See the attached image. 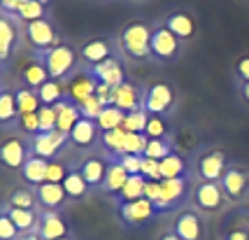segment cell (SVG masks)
<instances>
[{
  "mask_svg": "<svg viewBox=\"0 0 249 240\" xmlns=\"http://www.w3.org/2000/svg\"><path fill=\"white\" fill-rule=\"evenodd\" d=\"M221 189H224V196H226L228 205H238L245 203L249 198V166L242 164H233L228 166V170L221 177Z\"/></svg>",
  "mask_w": 249,
  "mask_h": 240,
  "instance_id": "8fae6325",
  "label": "cell"
},
{
  "mask_svg": "<svg viewBox=\"0 0 249 240\" xmlns=\"http://www.w3.org/2000/svg\"><path fill=\"white\" fill-rule=\"evenodd\" d=\"M37 194V205L40 210H58L63 212V207L70 203L68 196H65V189L63 185H54V182H44L35 189Z\"/></svg>",
  "mask_w": 249,
  "mask_h": 240,
  "instance_id": "7402d4cb",
  "label": "cell"
},
{
  "mask_svg": "<svg viewBox=\"0 0 249 240\" xmlns=\"http://www.w3.org/2000/svg\"><path fill=\"white\" fill-rule=\"evenodd\" d=\"M147 135L144 133H128L126 135V145H124V154H135V156H144L147 149Z\"/></svg>",
  "mask_w": 249,
  "mask_h": 240,
  "instance_id": "ab89813d",
  "label": "cell"
},
{
  "mask_svg": "<svg viewBox=\"0 0 249 240\" xmlns=\"http://www.w3.org/2000/svg\"><path fill=\"white\" fill-rule=\"evenodd\" d=\"M75 47L79 54V66L84 68H96L98 63L121 54L117 35H89V37H82Z\"/></svg>",
  "mask_w": 249,
  "mask_h": 240,
  "instance_id": "277c9868",
  "label": "cell"
},
{
  "mask_svg": "<svg viewBox=\"0 0 249 240\" xmlns=\"http://www.w3.org/2000/svg\"><path fill=\"white\" fill-rule=\"evenodd\" d=\"M173 152H177V138H175V135H168V138L147 140L144 156H147V159H154V161H163L165 156H170Z\"/></svg>",
  "mask_w": 249,
  "mask_h": 240,
  "instance_id": "836d02e7",
  "label": "cell"
},
{
  "mask_svg": "<svg viewBox=\"0 0 249 240\" xmlns=\"http://www.w3.org/2000/svg\"><path fill=\"white\" fill-rule=\"evenodd\" d=\"M37 233L42 236V240H56V238H63V236H70L72 226L68 224L63 212H58V210H40Z\"/></svg>",
  "mask_w": 249,
  "mask_h": 240,
  "instance_id": "44dd1931",
  "label": "cell"
},
{
  "mask_svg": "<svg viewBox=\"0 0 249 240\" xmlns=\"http://www.w3.org/2000/svg\"><path fill=\"white\" fill-rule=\"evenodd\" d=\"M144 112L147 114H161L173 119L179 108V91L168 79H152L144 84Z\"/></svg>",
  "mask_w": 249,
  "mask_h": 240,
  "instance_id": "7a4b0ae2",
  "label": "cell"
},
{
  "mask_svg": "<svg viewBox=\"0 0 249 240\" xmlns=\"http://www.w3.org/2000/svg\"><path fill=\"white\" fill-rule=\"evenodd\" d=\"M161 23L170 31V33L177 35L186 47L198 37V19H196L194 12L184 10V7H177V10L165 12V14H163V19H161Z\"/></svg>",
  "mask_w": 249,
  "mask_h": 240,
  "instance_id": "5bb4252c",
  "label": "cell"
},
{
  "mask_svg": "<svg viewBox=\"0 0 249 240\" xmlns=\"http://www.w3.org/2000/svg\"><path fill=\"white\" fill-rule=\"evenodd\" d=\"M194 180L200 182H221L228 166L233 164L221 147H203L189 159Z\"/></svg>",
  "mask_w": 249,
  "mask_h": 240,
  "instance_id": "3957f363",
  "label": "cell"
},
{
  "mask_svg": "<svg viewBox=\"0 0 249 240\" xmlns=\"http://www.w3.org/2000/svg\"><path fill=\"white\" fill-rule=\"evenodd\" d=\"M114 212H117V219H119L121 226L130 231L142 229V226H147L149 222H154L159 217L154 203L147 196L138 198V201H130V203H117Z\"/></svg>",
  "mask_w": 249,
  "mask_h": 240,
  "instance_id": "9c48e42d",
  "label": "cell"
},
{
  "mask_svg": "<svg viewBox=\"0 0 249 240\" xmlns=\"http://www.w3.org/2000/svg\"><path fill=\"white\" fill-rule=\"evenodd\" d=\"M14 100H17L19 117H23V114H33V112H37V110L42 108L37 91H35V89H28V87H17L14 89Z\"/></svg>",
  "mask_w": 249,
  "mask_h": 240,
  "instance_id": "d6a6232c",
  "label": "cell"
},
{
  "mask_svg": "<svg viewBox=\"0 0 249 240\" xmlns=\"http://www.w3.org/2000/svg\"><path fill=\"white\" fill-rule=\"evenodd\" d=\"M54 110H56V114H58V119H56V131L70 135L72 126L82 119V112H79V108H77L75 103H70V100L65 98V100H61V103H56Z\"/></svg>",
  "mask_w": 249,
  "mask_h": 240,
  "instance_id": "f1b7e54d",
  "label": "cell"
},
{
  "mask_svg": "<svg viewBox=\"0 0 249 240\" xmlns=\"http://www.w3.org/2000/svg\"><path fill=\"white\" fill-rule=\"evenodd\" d=\"M184 52H186V44L175 33H170L161 21H156L152 33V63L175 66V63H179V58L184 56Z\"/></svg>",
  "mask_w": 249,
  "mask_h": 240,
  "instance_id": "8992f818",
  "label": "cell"
},
{
  "mask_svg": "<svg viewBox=\"0 0 249 240\" xmlns=\"http://www.w3.org/2000/svg\"><path fill=\"white\" fill-rule=\"evenodd\" d=\"M103 108H105V105L100 103V98H98V96H91L87 103H82V105H79V112H82V117H87V119H93V121H96L98 117H100Z\"/></svg>",
  "mask_w": 249,
  "mask_h": 240,
  "instance_id": "f6af8a7d",
  "label": "cell"
},
{
  "mask_svg": "<svg viewBox=\"0 0 249 240\" xmlns=\"http://www.w3.org/2000/svg\"><path fill=\"white\" fill-rule=\"evenodd\" d=\"M100 135H103V131H100L98 121L82 117L70 131V149L79 154L98 152L100 149Z\"/></svg>",
  "mask_w": 249,
  "mask_h": 240,
  "instance_id": "4fadbf2b",
  "label": "cell"
},
{
  "mask_svg": "<svg viewBox=\"0 0 249 240\" xmlns=\"http://www.w3.org/2000/svg\"><path fill=\"white\" fill-rule=\"evenodd\" d=\"M161 180H175V177H186L191 175V164L182 152H173L170 156H165L161 164Z\"/></svg>",
  "mask_w": 249,
  "mask_h": 240,
  "instance_id": "4316f807",
  "label": "cell"
},
{
  "mask_svg": "<svg viewBox=\"0 0 249 240\" xmlns=\"http://www.w3.org/2000/svg\"><path fill=\"white\" fill-rule=\"evenodd\" d=\"M107 166H109V156L103 152V149H98V152L84 154L75 168L82 173V177L87 180V185L91 186V191H100V189H103V182H105V175H107Z\"/></svg>",
  "mask_w": 249,
  "mask_h": 240,
  "instance_id": "e0dca14e",
  "label": "cell"
},
{
  "mask_svg": "<svg viewBox=\"0 0 249 240\" xmlns=\"http://www.w3.org/2000/svg\"><path fill=\"white\" fill-rule=\"evenodd\" d=\"M144 135L154 140V138H168V135H175L173 133V119L168 117H161V114H149L147 117V129H144Z\"/></svg>",
  "mask_w": 249,
  "mask_h": 240,
  "instance_id": "8d00e7d4",
  "label": "cell"
},
{
  "mask_svg": "<svg viewBox=\"0 0 249 240\" xmlns=\"http://www.w3.org/2000/svg\"><path fill=\"white\" fill-rule=\"evenodd\" d=\"M154 26L156 21H149V19H133L119 28L117 44L126 63H152Z\"/></svg>",
  "mask_w": 249,
  "mask_h": 240,
  "instance_id": "6da1fadb",
  "label": "cell"
},
{
  "mask_svg": "<svg viewBox=\"0 0 249 240\" xmlns=\"http://www.w3.org/2000/svg\"><path fill=\"white\" fill-rule=\"evenodd\" d=\"M219 240H249V229L245 226H226Z\"/></svg>",
  "mask_w": 249,
  "mask_h": 240,
  "instance_id": "c3c4849f",
  "label": "cell"
},
{
  "mask_svg": "<svg viewBox=\"0 0 249 240\" xmlns=\"http://www.w3.org/2000/svg\"><path fill=\"white\" fill-rule=\"evenodd\" d=\"M112 91H114L112 87H107V84H103V82H98V87H96V96L100 98V103H103V105H112Z\"/></svg>",
  "mask_w": 249,
  "mask_h": 240,
  "instance_id": "f907efd6",
  "label": "cell"
},
{
  "mask_svg": "<svg viewBox=\"0 0 249 240\" xmlns=\"http://www.w3.org/2000/svg\"><path fill=\"white\" fill-rule=\"evenodd\" d=\"M0 126L2 129H19V110H17L14 91L7 87L0 93Z\"/></svg>",
  "mask_w": 249,
  "mask_h": 240,
  "instance_id": "f546056e",
  "label": "cell"
},
{
  "mask_svg": "<svg viewBox=\"0 0 249 240\" xmlns=\"http://www.w3.org/2000/svg\"><path fill=\"white\" fill-rule=\"evenodd\" d=\"M70 170V166L65 164L63 159H54L49 161V170H47V182H54V185H61L65 180V175Z\"/></svg>",
  "mask_w": 249,
  "mask_h": 240,
  "instance_id": "7bdbcfd3",
  "label": "cell"
},
{
  "mask_svg": "<svg viewBox=\"0 0 249 240\" xmlns=\"http://www.w3.org/2000/svg\"><path fill=\"white\" fill-rule=\"evenodd\" d=\"M21 240H42V236L35 231V233H28V236H21Z\"/></svg>",
  "mask_w": 249,
  "mask_h": 240,
  "instance_id": "f5cc1de1",
  "label": "cell"
},
{
  "mask_svg": "<svg viewBox=\"0 0 249 240\" xmlns=\"http://www.w3.org/2000/svg\"><path fill=\"white\" fill-rule=\"evenodd\" d=\"M47 17H52L47 5H42L40 0H26L21 7H19V12H17L14 19L21 23V26H26V23L40 21V19H47Z\"/></svg>",
  "mask_w": 249,
  "mask_h": 240,
  "instance_id": "e575fe53",
  "label": "cell"
},
{
  "mask_svg": "<svg viewBox=\"0 0 249 240\" xmlns=\"http://www.w3.org/2000/svg\"><path fill=\"white\" fill-rule=\"evenodd\" d=\"M133 2H144V0H133Z\"/></svg>",
  "mask_w": 249,
  "mask_h": 240,
  "instance_id": "680465c9",
  "label": "cell"
},
{
  "mask_svg": "<svg viewBox=\"0 0 249 240\" xmlns=\"http://www.w3.org/2000/svg\"><path fill=\"white\" fill-rule=\"evenodd\" d=\"M0 240H21V233L5 212V207H0Z\"/></svg>",
  "mask_w": 249,
  "mask_h": 240,
  "instance_id": "60d3db41",
  "label": "cell"
},
{
  "mask_svg": "<svg viewBox=\"0 0 249 240\" xmlns=\"http://www.w3.org/2000/svg\"><path fill=\"white\" fill-rule=\"evenodd\" d=\"M37 96H40L42 105H52L54 108L56 103L65 100V84L63 82H56V79H47L42 87L37 89Z\"/></svg>",
  "mask_w": 249,
  "mask_h": 240,
  "instance_id": "d590c367",
  "label": "cell"
},
{
  "mask_svg": "<svg viewBox=\"0 0 249 240\" xmlns=\"http://www.w3.org/2000/svg\"><path fill=\"white\" fill-rule=\"evenodd\" d=\"M23 40V26L14 17L0 14V63L7 68Z\"/></svg>",
  "mask_w": 249,
  "mask_h": 240,
  "instance_id": "2e32d148",
  "label": "cell"
},
{
  "mask_svg": "<svg viewBox=\"0 0 249 240\" xmlns=\"http://www.w3.org/2000/svg\"><path fill=\"white\" fill-rule=\"evenodd\" d=\"M189 205L196 207L200 215L212 217V215H219V212L226 210L228 201L224 196V189H221L219 182H200V180H194Z\"/></svg>",
  "mask_w": 249,
  "mask_h": 240,
  "instance_id": "ba28073f",
  "label": "cell"
},
{
  "mask_svg": "<svg viewBox=\"0 0 249 240\" xmlns=\"http://www.w3.org/2000/svg\"><path fill=\"white\" fill-rule=\"evenodd\" d=\"M63 84H65V98L70 100V103H75L77 108H79V105H82V103H87L91 96H96L98 79L91 75V70H89V68L79 66L72 75L65 79Z\"/></svg>",
  "mask_w": 249,
  "mask_h": 240,
  "instance_id": "9a60e30c",
  "label": "cell"
},
{
  "mask_svg": "<svg viewBox=\"0 0 249 240\" xmlns=\"http://www.w3.org/2000/svg\"><path fill=\"white\" fill-rule=\"evenodd\" d=\"M61 185H63L65 196H68L70 203H79V201H84V198H89L93 194L91 186L87 185V180L82 177V173L77 170L75 166H70V170H68V175H65V180Z\"/></svg>",
  "mask_w": 249,
  "mask_h": 240,
  "instance_id": "d4e9b609",
  "label": "cell"
},
{
  "mask_svg": "<svg viewBox=\"0 0 249 240\" xmlns=\"http://www.w3.org/2000/svg\"><path fill=\"white\" fill-rule=\"evenodd\" d=\"M47 79H49V73H47L44 63L37 56L31 54V58H26L21 70H19V87H28V89H35V91H37Z\"/></svg>",
  "mask_w": 249,
  "mask_h": 240,
  "instance_id": "603a6c76",
  "label": "cell"
},
{
  "mask_svg": "<svg viewBox=\"0 0 249 240\" xmlns=\"http://www.w3.org/2000/svg\"><path fill=\"white\" fill-rule=\"evenodd\" d=\"M117 161L124 166V170H126L128 175H138V173H140L142 156H135V154H121V156H117Z\"/></svg>",
  "mask_w": 249,
  "mask_h": 240,
  "instance_id": "7dc6e473",
  "label": "cell"
},
{
  "mask_svg": "<svg viewBox=\"0 0 249 240\" xmlns=\"http://www.w3.org/2000/svg\"><path fill=\"white\" fill-rule=\"evenodd\" d=\"M161 161H154V159H147L142 156V166H140V175H144L149 182H161V168H159Z\"/></svg>",
  "mask_w": 249,
  "mask_h": 240,
  "instance_id": "bcb514c9",
  "label": "cell"
},
{
  "mask_svg": "<svg viewBox=\"0 0 249 240\" xmlns=\"http://www.w3.org/2000/svg\"><path fill=\"white\" fill-rule=\"evenodd\" d=\"M130 175L124 170V166L117 161V159H112L109 156V166H107V175H105V182H103V194L105 196H117L121 189H124V185L128 182Z\"/></svg>",
  "mask_w": 249,
  "mask_h": 240,
  "instance_id": "484cf974",
  "label": "cell"
},
{
  "mask_svg": "<svg viewBox=\"0 0 249 240\" xmlns=\"http://www.w3.org/2000/svg\"><path fill=\"white\" fill-rule=\"evenodd\" d=\"M47 170H49V161L47 159H40V156H28L26 159V164H23V168L19 170V175H21L23 185L26 186H33V189H37L40 185H44L47 182Z\"/></svg>",
  "mask_w": 249,
  "mask_h": 240,
  "instance_id": "cb8c5ba5",
  "label": "cell"
},
{
  "mask_svg": "<svg viewBox=\"0 0 249 240\" xmlns=\"http://www.w3.org/2000/svg\"><path fill=\"white\" fill-rule=\"evenodd\" d=\"M112 105L119 108L121 112H126V114L135 112V110H144L142 108L144 105V87L126 79L124 84L114 87V91H112Z\"/></svg>",
  "mask_w": 249,
  "mask_h": 240,
  "instance_id": "ffe728a7",
  "label": "cell"
},
{
  "mask_svg": "<svg viewBox=\"0 0 249 240\" xmlns=\"http://www.w3.org/2000/svg\"><path fill=\"white\" fill-rule=\"evenodd\" d=\"M170 229L179 236V240H205L207 217L200 215L196 207L186 205L175 212L173 222H170Z\"/></svg>",
  "mask_w": 249,
  "mask_h": 240,
  "instance_id": "30bf717a",
  "label": "cell"
},
{
  "mask_svg": "<svg viewBox=\"0 0 249 240\" xmlns=\"http://www.w3.org/2000/svg\"><path fill=\"white\" fill-rule=\"evenodd\" d=\"M147 112L144 110H135V112H128L126 114V119H124V131L126 133H144V129H147Z\"/></svg>",
  "mask_w": 249,
  "mask_h": 240,
  "instance_id": "f35d334b",
  "label": "cell"
},
{
  "mask_svg": "<svg viewBox=\"0 0 249 240\" xmlns=\"http://www.w3.org/2000/svg\"><path fill=\"white\" fill-rule=\"evenodd\" d=\"M23 40L28 44L33 56H40L49 49H54L63 42V35L58 31V26L54 23L52 17L40 19V21H31L23 26Z\"/></svg>",
  "mask_w": 249,
  "mask_h": 240,
  "instance_id": "52a82bcc",
  "label": "cell"
},
{
  "mask_svg": "<svg viewBox=\"0 0 249 240\" xmlns=\"http://www.w3.org/2000/svg\"><path fill=\"white\" fill-rule=\"evenodd\" d=\"M5 207V212L10 215V219L14 222V226L19 229L21 236H28V233H35L37 231V224H40V210H19V207Z\"/></svg>",
  "mask_w": 249,
  "mask_h": 240,
  "instance_id": "83f0119b",
  "label": "cell"
},
{
  "mask_svg": "<svg viewBox=\"0 0 249 240\" xmlns=\"http://www.w3.org/2000/svg\"><path fill=\"white\" fill-rule=\"evenodd\" d=\"M233 93L245 110H249V82H233Z\"/></svg>",
  "mask_w": 249,
  "mask_h": 240,
  "instance_id": "681fc988",
  "label": "cell"
},
{
  "mask_svg": "<svg viewBox=\"0 0 249 240\" xmlns=\"http://www.w3.org/2000/svg\"><path fill=\"white\" fill-rule=\"evenodd\" d=\"M26 140H28V149H31L33 156H40V159H47V161L61 159V152L70 149V135H65L61 131L37 133V135L26 138Z\"/></svg>",
  "mask_w": 249,
  "mask_h": 240,
  "instance_id": "7c38bea8",
  "label": "cell"
},
{
  "mask_svg": "<svg viewBox=\"0 0 249 240\" xmlns=\"http://www.w3.org/2000/svg\"><path fill=\"white\" fill-rule=\"evenodd\" d=\"M124 119H126V112H121V110L114 108V105H105L96 121H98V126H100V131L105 133V131L121 129V126H124Z\"/></svg>",
  "mask_w": 249,
  "mask_h": 240,
  "instance_id": "74e56055",
  "label": "cell"
},
{
  "mask_svg": "<svg viewBox=\"0 0 249 240\" xmlns=\"http://www.w3.org/2000/svg\"><path fill=\"white\" fill-rule=\"evenodd\" d=\"M159 240H179V236H177L173 229H165L161 236H159Z\"/></svg>",
  "mask_w": 249,
  "mask_h": 240,
  "instance_id": "816d5d0a",
  "label": "cell"
},
{
  "mask_svg": "<svg viewBox=\"0 0 249 240\" xmlns=\"http://www.w3.org/2000/svg\"><path fill=\"white\" fill-rule=\"evenodd\" d=\"M31 156L28 140L23 135H10L0 142V166L10 170H21L26 159Z\"/></svg>",
  "mask_w": 249,
  "mask_h": 240,
  "instance_id": "ac0fdd59",
  "label": "cell"
},
{
  "mask_svg": "<svg viewBox=\"0 0 249 240\" xmlns=\"http://www.w3.org/2000/svg\"><path fill=\"white\" fill-rule=\"evenodd\" d=\"M231 75H233V82H249V52L247 54H240L233 61Z\"/></svg>",
  "mask_w": 249,
  "mask_h": 240,
  "instance_id": "ee69618b",
  "label": "cell"
},
{
  "mask_svg": "<svg viewBox=\"0 0 249 240\" xmlns=\"http://www.w3.org/2000/svg\"><path fill=\"white\" fill-rule=\"evenodd\" d=\"M2 73H5V66L0 63V82H2Z\"/></svg>",
  "mask_w": 249,
  "mask_h": 240,
  "instance_id": "11a10c76",
  "label": "cell"
},
{
  "mask_svg": "<svg viewBox=\"0 0 249 240\" xmlns=\"http://www.w3.org/2000/svg\"><path fill=\"white\" fill-rule=\"evenodd\" d=\"M5 205L7 207H19V210H40L35 189H33V186H26V185L12 189L7 201H5Z\"/></svg>",
  "mask_w": 249,
  "mask_h": 240,
  "instance_id": "4dcf8cb0",
  "label": "cell"
},
{
  "mask_svg": "<svg viewBox=\"0 0 249 240\" xmlns=\"http://www.w3.org/2000/svg\"><path fill=\"white\" fill-rule=\"evenodd\" d=\"M2 91H5V84H2V82H0V93H2Z\"/></svg>",
  "mask_w": 249,
  "mask_h": 240,
  "instance_id": "9f6ffc18",
  "label": "cell"
},
{
  "mask_svg": "<svg viewBox=\"0 0 249 240\" xmlns=\"http://www.w3.org/2000/svg\"><path fill=\"white\" fill-rule=\"evenodd\" d=\"M56 240H79L75 236V231H72V233H70V236H63V238H56Z\"/></svg>",
  "mask_w": 249,
  "mask_h": 240,
  "instance_id": "db71d44e",
  "label": "cell"
},
{
  "mask_svg": "<svg viewBox=\"0 0 249 240\" xmlns=\"http://www.w3.org/2000/svg\"><path fill=\"white\" fill-rule=\"evenodd\" d=\"M37 117H40V133H49V131H56V110L52 105H42L37 110Z\"/></svg>",
  "mask_w": 249,
  "mask_h": 240,
  "instance_id": "b9f144b4",
  "label": "cell"
},
{
  "mask_svg": "<svg viewBox=\"0 0 249 240\" xmlns=\"http://www.w3.org/2000/svg\"><path fill=\"white\" fill-rule=\"evenodd\" d=\"M147 177L144 175H130L128 182L124 185V189H121L119 194L114 196V205L117 203H130V201H138V198L144 196V189H147Z\"/></svg>",
  "mask_w": 249,
  "mask_h": 240,
  "instance_id": "1f68e13d",
  "label": "cell"
},
{
  "mask_svg": "<svg viewBox=\"0 0 249 240\" xmlns=\"http://www.w3.org/2000/svg\"><path fill=\"white\" fill-rule=\"evenodd\" d=\"M37 58L44 63L47 73H49V79H56V82H65V79L79 68L77 47L70 42H61L58 47L40 54Z\"/></svg>",
  "mask_w": 249,
  "mask_h": 240,
  "instance_id": "5b68a950",
  "label": "cell"
},
{
  "mask_svg": "<svg viewBox=\"0 0 249 240\" xmlns=\"http://www.w3.org/2000/svg\"><path fill=\"white\" fill-rule=\"evenodd\" d=\"M89 70H91V75L96 77L98 82H103V84H107L112 89L124 84L128 79V63H126V58L121 54L112 56L107 61L98 63L96 68H89Z\"/></svg>",
  "mask_w": 249,
  "mask_h": 240,
  "instance_id": "d6986e66",
  "label": "cell"
},
{
  "mask_svg": "<svg viewBox=\"0 0 249 240\" xmlns=\"http://www.w3.org/2000/svg\"><path fill=\"white\" fill-rule=\"evenodd\" d=\"M96 2H114V0H96Z\"/></svg>",
  "mask_w": 249,
  "mask_h": 240,
  "instance_id": "6f0895ef",
  "label": "cell"
}]
</instances>
